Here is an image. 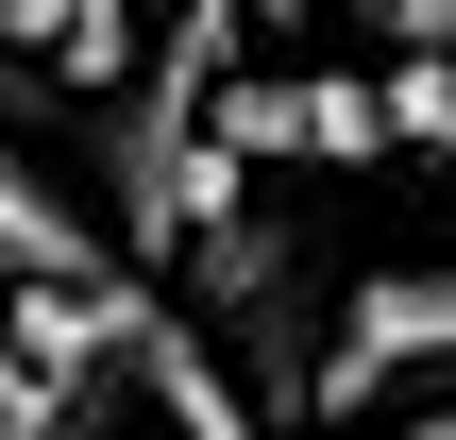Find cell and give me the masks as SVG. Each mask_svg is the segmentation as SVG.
<instances>
[{
	"mask_svg": "<svg viewBox=\"0 0 456 440\" xmlns=\"http://www.w3.org/2000/svg\"><path fill=\"white\" fill-rule=\"evenodd\" d=\"M423 373H456V254H389V271H355V305H338V339H322V407H305V424H389Z\"/></svg>",
	"mask_w": 456,
	"mask_h": 440,
	"instance_id": "1",
	"label": "cell"
},
{
	"mask_svg": "<svg viewBox=\"0 0 456 440\" xmlns=\"http://www.w3.org/2000/svg\"><path fill=\"white\" fill-rule=\"evenodd\" d=\"M51 271H118V237H102V220L0 136V288H51Z\"/></svg>",
	"mask_w": 456,
	"mask_h": 440,
	"instance_id": "2",
	"label": "cell"
},
{
	"mask_svg": "<svg viewBox=\"0 0 456 440\" xmlns=\"http://www.w3.org/2000/svg\"><path fill=\"white\" fill-rule=\"evenodd\" d=\"M389 136L456 153V51H406V68H389Z\"/></svg>",
	"mask_w": 456,
	"mask_h": 440,
	"instance_id": "3",
	"label": "cell"
},
{
	"mask_svg": "<svg viewBox=\"0 0 456 440\" xmlns=\"http://www.w3.org/2000/svg\"><path fill=\"white\" fill-rule=\"evenodd\" d=\"M85 424V390H51L34 356H0V440H68Z\"/></svg>",
	"mask_w": 456,
	"mask_h": 440,
	"instance_id": "4",
	"label": "cell"
},
{
	"mask_svg": "<svg viewBox=\"0 0 456 440\" xmlns=\"http://www.w3.org/2000/svg\"><path fill=\"white\" fill-rule=\"evenodd\" d=\"M372 34H389V68L406 51H456V0H372Z\"/></svg>",
	"mask_w": 456,
	"mask_h": 440,
	"instance_id": "5",
	"label": "cell"
},
{
	"mask_svg": "<svg viewBox=\"0 0 456 440\" xmlns=\"http://www.w3.org/2000/svg\"><path fill=\"white\" fill-rule=\"evenodd\" d=\"M372 440H456V390H440V407H389Z\"/></svg>",
	"mask_w": 456,
	"mask_h": 440,
	"instance_id": "6",
	"label": "cell"
},
{
	"mask_svg": "<svg viewBox=\"0 0 456 440\" xmlns=\"http://www.w3.org/2000/svg\"><path fill=\"white\" fill-rule=\"evenodd\" d=\"M220 17H288V0H220Z\"/></svg>",
	"mask_w": 456,
	"mask_h": 440,
	"instance_id": "7",
	"label": "cell"
}]
</instances>
